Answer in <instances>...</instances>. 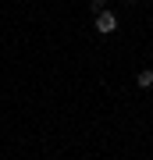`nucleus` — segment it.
<instances>
[{
  "label": "nucleus",
  "instance_id": "f257e3e1",
  "mask_svg": "<svg viewBox=\"0 0 153 160\" xmlns=\"http://www.w3.org/2000/svg\"><path fill=\"white\" fill-rule=\"evenodd\" d=\"M114 29H118V18H114L110 11H100V14H96V32H100V36H110Z\"/></svg>",
  "mask_w": 153,
  "mask_h": 160
},
{
  "label": "nucleus",
  "instance_id": "7ed1b4c3",
  "mask_svg": "<svg viewBox=\"0 0 153 160\" xmlns=\"http://www.w3.org/2000/svg\"><path fill=\"white\" fill-rule=\"evenodd\" d=\"M103 4H107V0H89V7H93V11H103Z\"/></svg>",
  "mask_w": 153,
  "mask_h": 160
},
{
  "label": "nucleus",
  "instance_id": "f03ea898",
  "mask_svg": "<svg viewBox=\"0 0 153 160\" xmlns=\"http://www.w3.org/2000/svg\"><path fill=\"white\" fill-rule=\"evenodd\" d=\"M135 86L139 89H153V71H139L135 75Z\"/></svg>",
  "mask_w": 153,
  "mask_h": 160
}]
</instances>
